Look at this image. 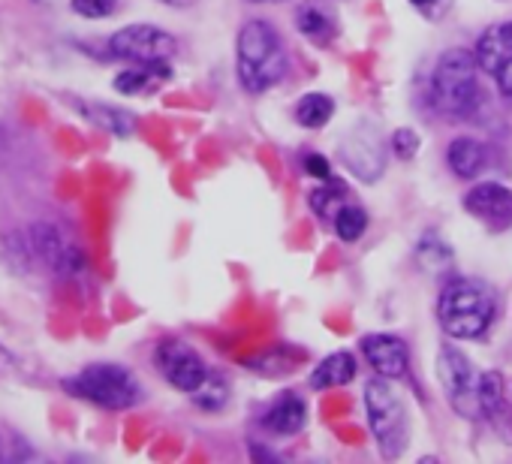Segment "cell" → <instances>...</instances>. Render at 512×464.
<instances>
[{"instance_id": "obj_25", "label": "cell", "mask_w": 512, "mask_h": 464, "mask_svg": "<svg viewBox=\"0 0 512 464\" xmlns=\"http://www.w3.org/2000/svg\"><path fill=\"white\" fill-rule=\"evenodd\" d=\"M82 19H109L118 10V0H70Z\"/></svg>"}, {"instance_id": "obj_30", "label": "cell", "mask_w": 512, "mask_h": 464, "mask_svg": "<svg viewBox=\"0 0 512 464\" xmlns=\"http://www.w3.org/2000/svg\"><path fill=\"white\" fill-rule=\"evenodd\" d=\"M157 4H163V7H175V10H187V7H193L196 0H157Z\"/></svg>"}, {"instance_id": "obj_32", "label": "cell", "mask_w": 512, "mask_h": 464, "mask_svg": "<svg viewBox=\"0 0 512 464\" xmlns=\"http://www.w3.org/2000/svg\"><path fill=\"white\" fill-rule=\"evenodd\" d=\"M0 461H4V437H0Z\"/></svg>"}, {"instance_id": "obj_1", "label": "cell", "mask_w": 512, "mask_h": 464, "mask_svg": "<svg viewBox=\"0 0 512 464\" xmlns=\"http://www.w3.org/2000/svg\"><path fill=\"white\" fill-rule=\"evenodd\" d=\"M238 79L250 94H263L275 88L287 73V52L278 31L269 22L250 19L235 40Z\"/></svg>"}, {"instance_id": "obj_13", "label": "cell", "mask_w": 512, "mask_h": 464, "mask_svg": "<svg viewBox=\"0 0 512 464\" xmlns=\"http://www.w3.org/2000/svg\"><path fill=\"white\" fill-rule=\"evenodd\" d=\"M473 55H476L479 70H482V73H488V76H494L503 64H509V61H512V25L488 28V31L479 37V43H476Z\"/></svg>"}, {"instance_id": "obj_34", "label": "cell", "mask_w": 512, "mask_h": 464, "mask_svg": "<svg viewBox=\"0 0 512 464\" xmlns=\"http://www.w3.org/2000/svg\"><path fill=\"white\" fill-rule=\"evenodd\" d=\"M253 4H260V0H253Z\"/></svg>"}, {"instance_id": "obj_12", "label": "cell", "mask_w": 512, "mask_h": 464, "mask_svg": "<svg viewBox=\"0 0 512 464\" xmlns=\"http://www.w3.org/2000/svg\"><path fill=\"white\" fill-rule=\"evenodd\" d=\"M341 154H344V163H347L359 178H365V181H377V178H380V172L374 169V163H368V157H374V160L383 163L386 148H383V142H380V136H377V130H374L371 124H359V127L341 142Z\"/></svg>"}, {"instance_id": "obj_20", "label": "cell", "mask_w": 512, "mask_h": 464, "mask_svg": "<svg viewBox=\"0 0 512 464\" xmlns=\"http://www.w3.org/2000/svg\"><path fill=\"white\" fill-rule=\"evenodd\" d=\"M344 193H347V187H344L341 181L326 178V184H323L320 190H314V193H311V208H314L320 217L335 220V217H338V211L347 205V202H344Z\"/></svg>"}, {"instance_id": "obj_23", "label": "cell", "mask_w": 512, "mask_h": 464, "mask_svg": "<svg viewBox=\"0 0 512 464\" xmlns=\"http://www.w3.org/2000/svg\"><path fill=\"white\" fill-rule=\"evenodd\" d=\"M368 226V214L359 205H344L335 217V232L344 242H356Z\"/></svg>"}, {"instance_id": "obj_8", "label": "cell", "mask_w": 512, "mask_h": 464, "mask_svg": "<svg viewBox=\"0 0 512 464\" xmlns=\"http://www.w3.org/2000/svg\"><path fill=\"white\" fill-rule=\"evenodd\" d=\"M154 362H157V371L166 377V383H172L175 389L190 392V395L208 377L205 359L187 341H178V338L160 341V347L154 350Z\"/></svg>"}, {"instance_id": "obj_24", "label": "cell", "mask_w": 512, "mask_h": 464, "mask_svg": "<svg viewBox=\"0 0 512 464\" xmlns=\"http://www.w3.org/2000/svg\"><path fill=\"white\" fill-rule=\"evenodd\" d=\"M299 28H302V34L308 37V40H314V43H326L329 37H332V22H329V16L326 13H320L317 7H305L302 13H299Z\"/></svg>"}, {"instance_id": "obj_4", "label": "cell", "mask_w": 512, "mask_h": 464, "mask_svg": "<svg viewBox=\"0 0 512 464\" xmlns=\"http://www.w3.org/2000/svg\"><path fill=\"white\" fill-rule=\"evenodd\" d=\"M365 413L383 458L404 455L410 437V419H407V404L389 377L377 374L374 380L365 383Z\"/></svg>"}, {"instance_id": "obj_31", "label": "cell", "mask_w": 512, "mask_h": 464, "mask_svg": "<svg viewBox=\"0 0 512 464\" xmlns=\"http://www.w3.org/2000/svg\"><path fill=\"white\" fill-rule=\"evenodd\" d=\"M410 4H413V7H419V10H428V7H434V4H437V0H410Z\"/></svg>"}, {"instance_id": "obj_21", "label": "cell", "mask_w": 512, "mask_h": 464, "mask_svg": "<svg viewBox=\"0 0 512 464\" xmlns=\"http://www.w3.org/2000/svg\"><path fill=\"white\" fill-rule=\"evenodd\" d=\"M479 410L485 419H497L503 413V377L497 371L479 374Z\"/></svg>"}, {"instance_id": "obj_22", "label": "cell", "mask_w": 512, "mask_h": 464, "mask_svg": "<svg viewBox=\"0 0 512 464\" xmlns=\"http://www.w3.org/2000/svg\"><path fill=\"white\" fill-rule=\"evenodd\" d=\"M193 401H196L202 410L214 413V410L226 407V401H229V383H226L223 377H214V374H208V377L202 380V386L193 392Z\"/></svg>"}, {"instance_id": "obj_2", "label": "cell", "mask_w": 512, "mask_h": 464, "mask_svg": "<svg viewBox=\"0 0 512 464\" xmlns=\"http://www.w3.org/2000/svg\"><path fill=\"white\" fill-rule=\"evenodd\" d=\"M497 302L494 293L473 278H455L443 287L437 299V317L449 338L470 341L488 332Z\"/></svg>"}, {"instance_id": "obj_7", "label": "cell", "mask_w": 512, "mask_h": 464, "mask_svg": "<svg viewBox=\"0 0 512 464\" xmlns=\"http://www.w3.org/2000/svg\"><path fill=\"white\" fill-rule=\"evenodd\" d=\"M109 49L115 58L130 64H166L178 43L157 25H127L109 40Z\"/></svg>"}, {"instance_id": "obj_11", "label": "cell", "mask_w": 512, "mask_h": 464, "mask_svg": "<svg viewBox=\"0 0 512 464\" xmlns=\"http://www.w3.org/2000/svg\"><path fill=\"white\" fill-rule=\"evenodd\" d=\"M362 353L368 359V365L380 374V377H389V380H398L407 374L410 368V350L401 338L395 335H365L362 338Z\"/></svg>"}, {"instance_id": "obj_29", "label": "cell", "mask_w": 512, "mask_h": 464, "mask_svg": "<svg viewBox=\"0 0 512 464\" xmlns=\"http://www.w3.org/2000/svg\"><path fill=\"white\" fill-rule=\"evenodd\" d=\"M10 371H16V359L4 344H0V374H10Z\"/></svg>"}, {"instance_id": "obj_27", "label": "cell", "mask_w": 512, "mask_h": 464, "mask_svg": "<svg viewBox=\"0 0 512 464\" xmlns=\"http://www.w3.org/2000/svg\"><path fill=\"white\" fill-rule=\"evenodd\" d=\"M305 172H308V175H314V178H320V181L332 178L329 160H326V157H320V154H308V157H305Z\"/></svg>"}, {"instance_id": "obj_18", "label": "cell", "mask_w": 512, "mask_h": 464, "mask_svg": "<svg viewBox=\"0 0 512 464\" xmlns=\"http://www.w3.org/2000/svg\"><path fill=\"white\" fill-rule=\"evenodd\" d=\"M332 115H335V103H332V97H326V94H305V97L299 100V106H296V118H299V124L308 127V130L326 127V124L332 121Z\"/></svg>"}, {"instance_id": "obj_26", "label": "cell", "mask_w": 512, "mask_h": 464, "mask_svg": "<svg viewBox=\"0 0 512 464\" xmlns=\"http://www.w3.org/2000/svg\"><path fill=\"white\" fill-rule=\"evenodd\" d=\"M392 151H395V157L410 160V157L419 151V133H416V130H410V127L395 130V133H392Z\"/></svg>"}, {"instance_id": "obj_9", "label": "cell", "mask_w": 512, "mask_h": 464, "mask_svg": "<svg viewBox=\"0 0 512 464\" xmlns=\"http://www.w3.org/2000/svg\"><path fill=\"white\" fill-rule=\"evenodd\" d=\"M464 211L482 226L500 232L512 226V190L497 181H479L464 196Z\"/></svg>"}, {"instance_id": "obj_3", "label": "cell", "mask_w": 512, "mask_h": 464, "mask_svg": "<svg viewBox=\"0 0 512 464\" xmlns=\"http://www.w3.org/2000/svg\"><path fill=\"white\" fill-rule=\"evenodd\" d=\"M64 389L103 410H127L142 401V383L136 380V374L115 362H94L82 368L79 374L64 380Z\"/></svg>"}, {"instance_id": "obj_10", "label": "cell", "mask_w": 512, "mask_h": 464, "mask_svg": "<svg viewBox=\"0 0 512 464\" xmlns=\"http://www.w3.org/2000/svg\"><path fill=\"white\" fill-rule=\"evenodd\" d=\"M31 251H34V260H40L49 272L55 275H73L82 269V254L76 245L64 242L61 232L52 226V223H34L31 232Z\"/></svg>"}, {"instance_id": "obj_14", "label": "cell", "mask_w": 512, "mask_h": 464, "mask_svg": "<svg viewBox=\"0 0 512 464\" xmlns=\"http://www.w3.org/2000/svg\"><path fill=\"white\" fill-rule=\"evenodd\" d=\"M305 419H308V407H305L302 395L284 392V395L275 398V404L269 407V413H266L263 422L272 431H278V434H296V431L305 428Z\"/></svg>"}, {"instance_id": "obj_28", "label": "cell", "mask_w": 512, "mask_h": 464, "mask_svg": "<svg viewBox=\"0 0 512 464\" xmlns=\"http://www.w3.org/2000/svg\"><path fill=\"white\" fill-rule=\"evenodd\" d=\"M494 82H497L500 94H503L506 100H512V61H509V64H503V67L494 73Z\"/></svg>"}, {"instance_id": "obj_5", "label": "cell", "mask_w": 512, "mask_h": 464, "mask_svg": "<svg viewBox=\"0 0 512 464\" xmlns=\"http://www.w3.org/2000/svg\"><path fill=\"white\" fill-rule=\"evenodd\" d=\"M476 55L467 49H449L431 76V100L440 112L452 118H467L479 103V85H476Z\"/></svg>"}, {"instance_id": "obj_33", "label": "cell", "mask_w": 512, "mask_h": 464, "mask_svg": "<svg viewBox=\"0 0 512 464\" xmlns=\"http://www.w3.org/2000/svg\"><path fill=\"white\" fill-rule=\"evenodd\" d=\"M37 4H46V0H37Z\"/></svg>"}, {"instance_id": "obj_15", "label": "cell", "mask_w": 512, "mask_h": 464, "mask_svg": "<svg viewBox=\"0 0 512 464\" xmlns=\"http://www.w3.org/2000/svg\"><path fill=\"white\" fill-rule=\"evenodd\" d=\"M446 163H449V169H452L458 178H476V175L485 169V163H488V151H485L482 142H476V139H470V136H461V139H455V142L449 145Z\"/></svg>"}, {"instance_id": "obj_16", "label": "cell", "mask_w": 512, "mask_h": 464, "mask_svg": "<svg viewBox=\"0 0 512 464\" xmlns=\"http://www.w3.org/2000/svg\"><path fill=\"white\" fill-rule=\"evenodd\" d=\"M353 377H356V359L347 350H338L314 368L311 386L314 389H335V386H347Z\"/></svg>"}, {"instance_id": "obj_19", "label": "cell", "mask_w": 512, "mask_h": 464, "mask_svg": "<svg viewBox=\"0 0 512 464\" xmlns=\"http://www.w3.org/2000/svg\"><path fill=\"white\" fill-rule=\"evenodd\" d=\"M416 257H419V263L428 272H446V269H452V251H449V245L443 239L434 236V232H425V236H422V242L416 248Z\"/></svg>"}, {"instance_id": "obj_6", "label": "cell", "mask_w": 512, "mask_h": 464, "mask_svg": "<svg viewBox=\"0 0 512 464\" xmlns=\"http://www.w3.org/2000/svg\"><path fill=\"white\" fill-rule=\"evenodd\" d=\"M437 377H440L446 401L452 404V410L458 416H467V419L482 416V410H479V374L473 371L470 359L458 347H452V344L440 347Z\"/></svg>"}, {"instance_id": "obj_17", "label": "cell", "mask_w": 512, "mask_h": 464, "mask_svg": "<svg viewBox=\"0 0 512 464\" xmlns=\"http://www.w3.org/2000/svg\"><path fill=\"white\" fill-rule=\"evenodd\" d=\"M79 112H82L91 124H97L100 130L115 133V136H130V133L136 130V118H133L130 112H124V109H118V106H106V103H82V106H79Z\"/></svg>"}]
</instances>
